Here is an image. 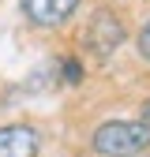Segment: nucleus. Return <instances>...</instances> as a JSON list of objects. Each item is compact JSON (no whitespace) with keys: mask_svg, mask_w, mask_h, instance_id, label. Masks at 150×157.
Here are the masks:
<instances>
[{"mask_svg":"<svg viewBox=\"0 0 150 157\" xmlns=\"http://www.w3.org/2000/svg\"><path fill=\"white\" fill-rule=\"evenodd\" d=\"M0 157H38V131L26 124L0 127Z\"/></svg>","mask_w":150,"mask_h":157,"instance_id":"nucleus-4","label":"nucleus"},{"mask_svg":"<svg viewBox=\"0 0 150 157\" xmlns=\"http://www.w3.org/2000/svg\"><path fill=\"white\" fill-rule=\"evenodd\" d=\"M150 146V124H128L109 120L94 131V150L101 157H135Z\"/></svg>","mask_w":150,"mask_h":157,"instance_id":"nucleus-1","label":"nucleus"},{"mask_svg":"<svg viewBox=\"0 0 150 157\" xmlns=\"http://www.w3.org/2000/svg\"><path fill=\"white\" fill-rule=\"evenodd\" d=\"M64 82H83V64L79 60H64Z\"/></svg>","mask_w":150,"mask_h":157,"instance_id":"nucleus-5","label":"nucleus"},{"mask_svg":"<svg viewBox=\"0 0 150 157\" xmlns=\"http://www.w3.org/2000/svg\"><path fill=\"white\" fill-rule=\"evenodd\" d=\"M86 45L90 52H98L101 60L105 56H112L120 45H124V26H120V19L112 15V11H94L90 15V26H86Z\"/></svg>","mask_w":150,"mask_h":157,"instance_id":"nucleus-2","label":"nucleus"},{"mask_svg":"<svg viewBox=\"0 0 150 157\" xmlns=\"http://www.w3.org/2000/svg\"><path fill=\"white\" fill-rule=\"evenodd\" d=\"M146 120H150V101H146V109H143V124H146Z\"/></svg>","mask_w":150,"mask_h":157,"instance_id":"nucleus-7","label":"nucleus"},{"mask_svg":"<svg viewBox=\"0 0 150 157\" xmlns=\"http://www.w3.org/2000/svg\"><path fill=\"white\" fill-rule=\"evenodd\" d=\"M23 4V15L34 26H60L79 11L83 0H19Z\"/></svg>","mask_w":150,"mask_h":157,"instance_id":"nucleus-3","label":"nucleus"},{"mask_svg":"<svg viewBox=\"0 0 150 157\" xmlns=\"http://www.w3.org/2000/svg\"><path fill=\"white\" fill-rule=\"evenodd\" d=\"M139 56H143V60H150V19H146V26L139 30Z\"/></svg>","mask_w":150,"mask_h":157,"instance_id":"nucleus-6","label":"nucleus"}]
</instances>
